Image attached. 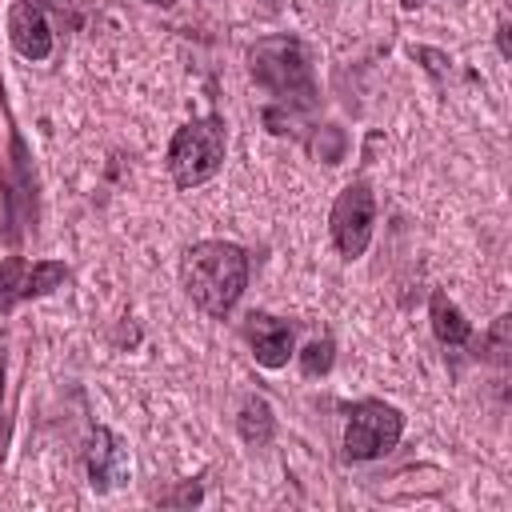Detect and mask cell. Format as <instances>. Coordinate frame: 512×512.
<instances>
[{"mask_svg":"<svg viewBox=\"0 0 512 512\" xmlns=\"http://www.w3.org/2000/svg\"><path fill=\"white\" fill-rule=\"evenodd\" d=\"M428 324H432V336L444 344V348H464L472 344V324L468 316L456 308V300H448V292H432L428 296Z\"/></svg>","mask_w":512,"mask_h":512,"instance_id":"8fae6325","label":"cell"},{"mask_svg":"<svg viewBox=\"0 0 512 512\" xmlns=\"http://www.w3.org/2000/svg\"><path fill=\"white\" fill-rule=\"evenodd\" d=\"M404 436V412L384 400H356L348 404L344 420V460L368 464L388 456Z\"/></svg>","mask_w":512,"mask_h":512,"instance_id":"5b68a950","label":"cell"},{"mask_svg":"<svg viewBox=\"0 0 512 512\" xmlns=\"http://www.w3.org/2000/svg\"><path fill=\"white\" fill-rule=\"evenodd\" d=\"M8 40L24 60H48L52 56V24L32 0H12L8 4Z\"/></svg>","mask_w":512,"mask_h":512,"instance_id":"30bf717a","label":"cell"},{"mask_svg":"<svg viewBox=\"0 0 512 512\" xmlns=\"http://www.w3.org/2000/svg\"><path fill=\"white\" fill-rule=\"evenodd\" d=\"M236 432H240V440L252 444V448L272 444V436H276V412H272V404H268L260 392L244 396V404H240V412H236Z\"/></svg>","mask_w":512,"mask_h":512,"instance_id":"7c38bea8","label":"cell"},{"mask_svg":"<svg viewBox=\"0 0 512 512\" xmlns=\"http://www.w3.org/2000/svg\"><path fill=\"white\" fill-rule=\"evenodd\" d=\"M144 4H152V8H172L176 0H144Z\"/></svg>","mask_w":512,"mask_h":512,"instance_id":"44dd1931","label":"cell"},{"mask_svg":"<svg viewBox=\"0 0 512 512\" xmlns=\"http://www.w3.org/2000/svg\"><path fill=\"white\" fill-rule=\"evenodd\" d=\"M248 72L288 112H308L320 100L316 72H312V52H308V44L300 36L280 32V36L256 40L248 48Z\"/></svg>","mask_w":512,"mask_h":512,"instance_id":"7a4b0ae2","label":"cell"},{"mask_svg":"<svg viewBox=\"0 0 512 512\" xmlns=\"http://www.w3.org/2000/svg\"><path fill=\"white\" fill-rule=\"evenodd\" d=\"M248 272H252L248 252L232 240H200L180 260V284L188 300L212 320H224L240 304L248 288Z\"/></svg>","mask_w":512,"mask_h":512,"instance_id":"6da1fadb","label":"cell"},{"mask_svg":"<svg viewBox=\"0 0 512 512\" xmlns=\"http://www.w3.org/2000/svg\"><path fill=\"white\" fill-rule=\"evenodd\" d=\"M484 348H488V356H492V360H500V364H504V356H508V316H496L492 332L484 336Z\"/></svg>","mask_w":512,"mask_h":512,"instance_id":"9a60e30c","label":"cell"},{"mask_svg":"<svg viewBox=\"0 0 512 512\" xmlns=\"http://www.w3.org/2000/svg\"><path fill=\"white\" fill-rule=\"evenodd\" d=\"M8 128L12 132H8V160L0 168V208H4V244L16 248L36 228V172L16 124Z\"/></svg>","mask_w":512,"mask_h":512,"instance_id":"277c9868","label":"cell"},{"mask_svg":"<svg viewBox=\"0 0 512 512\" xmlns=\"http://www.w3.org/2000/svg\"><path fill=\"white\" fill-rule=\"evenodd\" d=\"M224 148H228V124L220 116H200L188 120L172 132L168 140V176L176 188H200L224 168Z\"/></svg>","mask_w":512,"mask_h":512,"instance_id":"3957f363","label":"cell"},{"mask_svg":"<svg viewBox=\"0 0 512 512\" xmlns=\"http://www.w3.org/2000/svg\"><path fill=\"white\" fill-rule=\"evenodd\" d=\"M200 500V480H188L180 492H172V496H160V504H196Z\"/></svg>","mask_w":512,"mask_h":512,"instance_id":"ac0fdd59","label":"cell"},{"mask_svg":"<svg viewBox=\"0 0 512 512\" xmlns=\"http://www.w3.org/2000/svg\"><path fill=\"white\" fill-rule=\"evenodd\" d=\"M240 336L248 340L256 364H260V368H272V372L284 368L288 356L296 352V332H292V324L280 320V316H268V312H248L244 324H240Z\"/></svg>","mask_w":512,"mask_h":512,"instance_id":"9c48e42d","label":"cell"},{"mask_svg":"<svg viewBox=\"0 0 512 512\" xmlns=\"http://www.w3.org/2000/svg\"><path fill=\"white\" fill-rule=\"evenodd\" d=\"M344 148H348V140H344V132H340L336 124H324V128L316 132V140H312V152H316L324 164H340V160H344Z\"/></svg>","mask_w":512,"mask_h":512,"instance_id":"5bb4252c","label":"cell"},{"mask_svg":"<svg viewBox=\"0 0 512 512\" xmlns=\"http://www.w3.org/2000/svg\"><path fill=\"white\" fill-rule=\"evenodd\" d=\"M412 56H416V60H428L424 68H428V72H436V76H440V72L452 64V60H448L444 52H436V48H412Z\"/></svg>","mask_w":512,"mask_h":512,"instance_id":"e0dca14e","label":"cell"},{"mask_svg":"<svg viewBox=\"0 0 512 512\" xmlns=\"http://www.w3.org/2000/svg\"><path fill=\"white\" fill-rule=\"evenodd\" d=\"M72 280L64 260H24V256H4L0 260V316H8L24 300H40Z\"/></svg>","mask_w":512,"mask_h":512,"instance_id":"52a82bcc","label":"cell"},{"mask_svg":"<svg viewBox=\"0 0 512 512\" xmlns=\"http://www.w3.org/2000/svg\"><path fill=\"white\" fill-rule=\"evenodd\" d=\"M332 360H336V340L332 336H316L300 348V372L304 376H328Z\"/></svg>","mask_w":512,"mask_h":512,"instance_id":"4fadbf2b","label":"cell"},{"mask_svg":"<svg viewBox=\"0 0 512 512\" xmlns=\"http://www.w3.org/2000/svg\"><path fill=\"white\" fill-rule=\"evenodd\" d=\"M0 404H4V360H0ZM4 444H8V428L0 420V456H4Z\"/></svg>","mask_w":512,"mask_h":512,"instance_id":"ffe728a7","label":"cell"},{"mask_svg":"<svg viewBox=\"0 0 512 512\" xmlns=\"http://www.w3.org/2000/svg\"><path fill=\"white\" fill-rule=\"evenodd\" d=\"M372 228H376V192L368 180H352L340 188L332 212H328V232L332 244L344 260H360L372 244Z\"/></svg>","mask_w":512,"mask_h":512,"instance_id":"8992f818","label":"cell"},{"mask_svg":"<svg viewBox=\"0 0 512 512\" xmlns=\"http://www.w3.org/2000/svg\"><path fill=\"white\" fill-rule=\"evenodd\" d=\"M44 8H52L60 20H68V24H80V8H84V0H40Z\"/></svg>","mask_w":512,"mask_h":512,"instance_id":"2e32d148","label":"cell"},{"mask_svg":"<svg viewBox=\"0 0 512 512\" xmlns=\"http://www.w3.org/2000/svg\"><path fill=\"white\" fill-rule=\"evenodd\" d=\"M496 44H500V56H512V44H508V20L496 24Z\"/></svg>","mask_w":512,"mask_h":512,"instance_id":"d6986e66","label":"cell"},{"mask_svg":"<svg viewBox=\"0 0 512 512\" xmlns=\"http://www.w3.org/2000/svg\"><path fill=\"white\" fill-rule=\"evenodd\" d=\"M84 472H88V488L96 496L120 488L128 480V448L120 444V436L104 424H96L88 432V448H84Z\"/></svg>","mask_w":512,"mask_h":512,"instance_id":"ba28073f","label":"cell"}]
</instances>
